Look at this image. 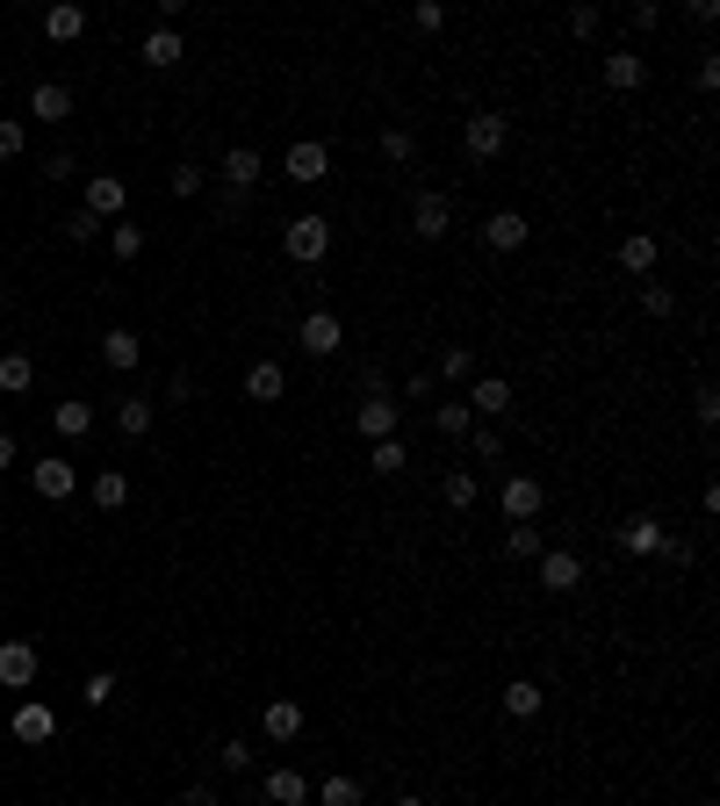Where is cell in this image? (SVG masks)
Here are the masks:
<instances>
[{"label":"cell","mask_w":720,"mask_h":806,"mask_svg":"<svg viewBox=\"0 0 720 806\" xmlns=\"http://www.w3.org/2000/svg\"><path fill=\"white\" fill-rule=\"evenodd\" d=\"M281 253H289L295 267H317V259H332V217H325V209H303V217L281 231Z\"/></svg>","instance_id":"6da1fadb"},{"label":"cell","mask_w":720,"mask_h":806,"mask_svg":"<svg viewBox=\"0 0 720 806\" xmlns=\"http://www.w3.org/2000/svg\"><path fill=\"white\" fill-rule=\"evenodd\" d=\"M504 144H512V122H504L498 108H476V116H462V152L476 159V166L504 159Z\"/></svg>","instance_id":"7a4b0ae2"},{"label":"cell","mask_w":720,"mask_h":806,"mask_svg":"<svg viewBox=\"0 0 720 806\" xmlns=\"http://www.w3.org/2000/svg\"><path fill=\"white\" fill-rule=\"evenodd\" d=\"M446 231H454V195H440V188H418V195H411V238L440 245Z\"/></svg>","instance_id":"3957f363"},{"label":"cell","mask_w":720,"mask_h":806,"mask_svg":"<svg viewBox=\"0 0 720 806\" xmlns=\"http://www.w3.org/2000/svg\"><path fill=\"white\" fill-rule=\"evenodd\" d=\"M295 346H303L310 361H332V353H339V346H346V325H339V317H332V309H310L303 325H295Z\"/></svg>","instance_id":"277c9868"},{"label":"cell","mask_w":720,"mask_h":806,"mask_svg":"<svg viewBox=\"0 0 720 806\" xmlns=\"http://www.w3.org/2000/svg\"><path fill=\"white\" fill-rule=\"evenodd\" d=\"M462 404L476 411V425H498V418H512V382H504V375H476Z\"/></svg>","instance_id":"5b68a950"},{"label":"cell","mask_w":720,"mask_h":806,"mask_svg":"<svg viewBox=\"0 0 720 806\" xmlns=\"http://www.w3.org/2000/svg\"><path fill=\"white\" fill-rule=\"evenodd\" d=\"M281 173H289L295 188H317V180H332V144H317V138L289 144V159H281Z\"/></svg>","instance_id":"8992f818"},{"label":"cell","mask_w":720,"mask_h":806,"mask_svg":"<svg viewBox=\"0 0 720 806\" xmlns=\"http://www.w3.org/2000/svg\"><path fill=\"white\" fill-rule=\"evenodd\" d=\"M541 591H548V598H569V591H583V562L569 548H541Z\"/></svg>","instance_id":"52a82bcc"},{"label":"cell","mask_w":720,"mask_h":806,"mask_svg":"<svg viewBox=\"0 0 720 806\" xmlns=\"http://www.w3.org/2000/svg\"><path fill=\"white\" fill-rule=\"evenodd\" d=\"M86 217H94V223H116L123 217V209H130V188H123V180H116V173H86Z\"/></svg>","instance_id":"ba28073f"},{"label":"cell","mask_w":720,"mask_h":806,"mask_svg":"<svg viewBox=\"0 0 720 806\" xmlns=\"http://www.w3.org/2000/svg\"><path fill=\"white\" fill-rule=\"evenodd\" d=\"M259 173H267V159H259L253 144H231V152L217 159V180H223L231 195H253V188H259Z\"/></svg>","instance_id":"9c48e42d"},{"label":"cell","mask_w":720,"mask_h":806,"mask_svg":"<svg viewBox=\"0 0 720 806\" xmlns=\"http://www.w3.org/2000/svg\"><path fill=\"white\" fill-rule=\"evenodd\" d=\"M504 518H512V526H533V518H541V504H548V490H541V482L533 476H504Z\"/></svg>","instance_id":"30bf717a"},{"label":"cell","mask_w":720,"mask_h":806,"mask_svg":"<svg viewBox=\"0 0 720 806\" xmlns=\"http://www.w3.org/2000/svg\"><path fill=\"white\" fill-rule=\"evenodd\" d=\"M15 741L22 749H44V741H58V713L44 699H22L15 705Z\"/></svg>","instance_id":"8fae6325"},{"label":"cell","mask_w":720,"mask_h":806,"mask_svg":"<svg viewBox=\"0 0 720 806\" xmlns=\"http://www.w3.org/2000/svg\"><path fill=\"white\" fill-rule=\"evenodd\" d=\"M526 238H533V223L519 217V209H490V217H483V245H490V253H519Z\"/></svg>","instance_id":"7c38bea8"},{"label":"cell","mask_w":720,"mask_h":806,"mask_svg":"<svg viewBox=\"0 0 720 806\" xmlns=\"http://www.w3.org/2000/svg\"><path fill=\"white\" fill-rule=\"evenodd\" d=\"M30 490H36L44 504H66L72 490H80V468H72V462H36V468H30Z\"/></svg>","instance_id":"4fadbf2b"},{"label":"cell","mask_w":720,"mask_h":806,"mask_svg":"<svg viewBox=\"0 0 720 806\" xmlns=\"http://www.w3.org/2000/svg\"><path fill=\"white\" fill-rule=\"evenodd\" d=\"M138 58L152 72H173L181 66V58H188V44H181V30H166V22H152V30H144V44H138Z\"/></svg>","instance_id":"5bb4252c"},{"label":"cell","mask_w":720,"mask_h":806,"mask_svg":"<svg viewBox=\"0 0 720 806\" xmlns=\"http://www.w3.org/2000/svg\"><path fill=\"white\" fill-rule=\"evenodd\" d=\"M36 685V649L30 641H0V691H30Z\"/></svg>","instance_id":"9a60e30c"},{"label":"cell","mask_w":720,"mask_h":806,"mask_svg":"<svg viewBox=\"0 0 720 806\" xmlns=\"http://www.w3.org/2000/svg\"><path fill=\"white\" fill-rule=\"evenodd\" d=\"M152 425H159L152 396H116V432L123 440H152Z\"/></svg>","instance_id":"2e32d148"},{"label":"cell","mask_w":720,"mask_h":806,"mask_svg":"<svg viewBox=\"0 0 720 806\" xmlns=\"http://www.w3.org/2000/svg\"><path fill=\"white\" fill-rule=\"evenodd\" d=\"M353 425L368 432V440H396V425H404V404H390V396H368L353 411Z\"/></svg>","instance_id":"e0dca14e"},{"label":"cell","mask_w":720,"mask_h":806,"mask_svg":"<svg viewBox=\"0 0 720 806\" xmlns=\"http://www.w3.org/2000/svg\"><path fill=\"white\" fill-rule=\"evenodd\" d=\"M259 735H267V741H295V735H303V705H295V699H267V705H259Z\"/></svg>","instance_id":"ac0fdd59"},{"label":"cell","mask_w":720,"mask_h":806,"mask_svg":"<svg viewBox=\"0 0 720 806\" xmlns=\"http://www.w3.org/2000/svg\"><path fill=\"white\" fill-rule=\"evenodd\" d=\"M102 361L116 367V375H130V367L144 361V339H138L130 325H108V331H102Z\"/></svg>","instance_id":"d6986e66"},{"label":"cell","mask_w":720,"mask_h":806,"mask_svg":"<svg viewBox=\"0 0 720 806\" xmlns=\"http://www.w3.org/2000/svg\"><path fill=\"white\" fill-rule=\"evenodd\" d=\"M259 799H267V806H303V799H310V778L281 763V771H267V778H259Z\"/></svg>","instance_id":"ffe728a7"},{"label":"cell","mask_w":720,"mask_h":806,"mask_svg":"<svg viewBox=\"0 0 720 806\" xmlns=\"http://www.w3.org/2000/svg\"><path fill=\"white\" fill-rule=\"evenodd\" d=\"M605 86H613V94H641V86H649V58L613 51V58H605Z\"/></svg>","instance_id":"44dd1931"},{"label":"cell","mask_w":720,"mask_h":806,"mask_svg":"<svg viewBox=\"0 0 720 806\" xmlns=\"http://www.w3.org/2000/svg\"><path fill=\"white\" fill-rule=\"evenodd\" d=\"M245 396H253V404H281V396H289L281 361H253V367H245Z\"/></svg>","instance_id":"7402d4cb"},{"label":"cell","mask_w":720,"mask_h":806,"mask_svg":"<svg viewBox=\"0 0 720 806\" xmlns=\"http://www.w3.org/2000/svg\"><path fill=\"white\" fill-rule=\"evenodd\" d=\"M619 548H627V554H663L670 548L663 518H627V526H619Z\"/></svg>","instance_id":"603a6c76"},{"label":"cell","mask_w":720,"mask_h":806,"mask_svg":"<svg viewBox=\"0 0 720 806\" xmlns=\"http://www.w3.org/2000/svg\"><path fill=\"white\" fill-rule=\"evenodd\" d=\"M30 116H44V122H66V116H72V86H58V80H36V86H30Z\"/></svg>","instance_id":"cb8c5ba5"},{"label":"cell","mask_w":720,"mask_h":806,"mask_svg":"<svg viewBox=\"0 0 720 806\" xmlns=\"http://www.w3.org/2000/svg\"><path fill=\"white\" fill-rule=\"evenodd\" d=\"M44 36H51V44H80V36H86V8H72V0L44 8Z\"/></svg>","instance_id":"d4e9b609"},{"label":"cell","mask_w":720,"mask_h":806,"mask_svg":"<svg viewBox=\"0 0 720 806\" xmlns=\"http://www.w3.org/2000/svg\"><path fill=\"white\" fill-rule=\"evenodd\" d=\"M655 253H663V245H655L649 231H627V238H619V267H627V274H641V281L655 274Z\"/></svg>","instance_id":"484cf974"},{"label":"cell","mask_w":720,"mask_h":806,"mask_svg":"<svg viewBox=\"0 0 720 806\" xmlns=\"http://www.w3.org/2000/svg\"><path fill=\"white\" fill-rule=\"evenodd\" d=\"M468 425H476V411H468L462 396H446V404H432V432H440V440H468Z\"/></svg>","instance_id":"4316f807"},{"label":"cell","mask_w":720,"mask_h":806,"mask_svg":"<svg viewBox=\"0 0 720 806\" xmlns=\"http://www.w3.org/2000/svg\"><path fill=\"white\" fill-rule=\"evenodd\" d=\"M86 498H94V512H123V504H130V476H116V468H102V476L86 482Z\"/></svg>","instance_id":"83f0119b"},{"label":"cell","mask_w":720,"mask_h":806,"mask_svg":"<svg viewBox=\"0 0 720 806\" xmlns=\"http://www.w3.org/2000/svg\"><path fill=\"white\" fill-rule=\"evenodd\" d=\"M541 699H548V691L533 685V677H512V685H504V721H533Z\"/></svg>","instance_id":"f1b7e54d"},{"label":"cell","mask_w":720,"mask_h":806,"mask_svg":"<svg viewBox=\"0 0 720 806\" xmlns=\"http://www.w3.org/2000/svg\"><path fill=\"white\" fill-rule=\"evenodd\" d=\"M51 425H58V440H86V432H94V404H80V396H72V404H51Z\"/></svg>","instance_id":"f546056e"},{"label":"cell","mask_w":720,"mask_h":806,"mask_svg":"<svg viewBox=\"0 0 720 806\" xmlns=\"http://www.w3.org/2000/svg\"><path fill=\"white\" fill-rule=\"evenodd\" d=\"M476 490H483V482L468 476V468H446V482H440V504H446V512H468V504H476Z\"/></svg>","instance_id":"4dcf8cb0"},{"label":"cell","mask_w":720,"mask_h":806,"mask_svg":"<svg viewBox=\"0 0 720 806\" xmlns=\"http://www.w3.org/2000/svg\"><path fill=\"white\" fill-rule=\"evenodd\" d=\"M108 253H116V259H138L144 253V223L116 217V223H108Z\"/></svg>","instance_id":"1f68e13d"},{"label":"cell","mask_w":720,"mask_h":806,"mask_svg":"<svg viewBox=\"0 0 720 806\" xmlns=\"http://www.w3.org/2000/svg\"><path fill=\"white\" fill-rule=\"evenodd\" d=\"M30 382H36V361H30V353H0V389L22 396Z\"/></svg>","instance_id":"d6a6232c"},{"label":"cell","mask_w":720,"mask_h":806,"mask_svg":"<svg viewBox=\"0 0 720 806\" xmlns=\"http://www.w3.org/2000/svg\"><path fill=\"white\" fill-rule=\"evenodd\" d=\"M440 375L446 382H476V346H440Z\"/></svg>","instance_id":"836d02e7"},{"label":"cell","mask_w":720,"mask_h":806,"mask_svg":"<svg viewBox=\"0 0 720 806\" xmlns=\"http://www.w3.org/2000/svg\"><path fill=\"white\" fill-rule=\"evenodd\" d=\"M404 462H411L404 440H375V446H368V468H375V476H404Z\"/></svg>","instance_id":"e575fe53"},{"label":"cell","mask_w":720,"mask_h":806,"mask_svg":"<svg viewBox=\"0 0 720 806\" xmlns=\"http://www.w3.org/2000/svg\"><path fill=\"white\" fill-rule=\"evenodd\" d=\"M317 806H360V778H346V771H332L325 785H317Z\"/></svg>","instance_id":"d590c367"},{"label":"cell","mask_w":720,"mask_h":806,"mask_svg":"<svg viewBox=\"0 0 720 806\" xmlns=\"http://www.w3.org/2000/svg\"><path fill=\"white\" fill-rule=\"evenodd\" d=\"M504 554L512 562H541V526H512L504 533Z\"/></svg>","instance_id":"8d00e7d4"},{"label":"cell","mask_w":720,"mask_h":806,"mask_svg":"<svg viewBox=\"0 0 720 806\" xmlns=\"http://www.w3.org/2000/svg\"><path fill=\"white\" fill-rule=\"evenodd\" d=\"M468 454H476V462H498V454H504V432L498 425H468Z\"/></svg>","instance_id":"74e56055"},{"label":"cell","mask_w":720,"mask_h":806,"mask_svg":"<svg viewBox=\"0 0 720 806\" xmlns=\"http://www.w3.org/2000/svg\"><path fill=\"white\" fill-rule=\"evenodd\" d=\"M166 188L181 195V202H195V195L209 188V173H202V166H173V173H166Z\"/></svg>","instance_id":"f35d334b"},{"label":"cell","mask_w":720,"mask_h":806,"mask_svg":"<svg viewBox=\"0 0 720 806\" xmlns=\"http://www.w3.org/2000/svg\"><path fill=\"white\" fill-rule=\"evenodd\" d=\"M382 159H390V166H411L418 138H411V130H382Z\"/></svg>","instance_id":"ab89813d"},{"label":"cell","mask_w":720,"mask_h":806,"mask_svg":"<svg viewBox=\"0 0 720 806\" xmlns=\"http://www.w3.org/2000/svg\"><path fill=\"white\" fill-rule=\"evenodd\" d=\"M58 231H66L72 245H94V238H102V231H108V223H94V217H86V209H72V217L58 223Z\"/></svg>","instance_id":"60d3db41"},{"label":"cell","mask_w":720,"mask_h":806,"mask_svg":"<svg viewBox=\"0 0 720 806\" xmlns=\"http://www.w3.org/2000/svg\"><path fill=\"white\" fill-rule=\"evenodd\" d=\"M22 152H30V130L15 116H0V159H22Z\"/></svg>","instance_id":"b9f144b4"},{"label":"cell","mask_w":720,"mask_h":806,"mask_svg":"<svg viewBox=\"0 0 720 806\" xmlns=\"http://www.w3.org/2000/svg\"><path fill=\"white\" fill-rule=\"evenodd\" d=\"M692 411H699V425H706V432L720 425V389H713V382H699V396H692Z\"/></svg>","instance_id":"7bdbcfd3"},{"label":"cell","mask_w":720,"mask_h":806,"mask_svg":"<svg viewBox=\"0 0 720 806\" xmlns=\"http://www.w3.org/2000/svg\"><path fill=\"white\" fill-rule=\"evenodd\" d=\"M217 763H223L231 778H239V771H253V741H223V749H217Z\"/></svg>","instance_id":"ee69618b"},{"label":"cell","mask_w":720,"mask_h":806,"mask_svg":"<svg viewBox=\"0 0 720 806\" xmlns=\"http://www.w3.org/2000/svg\"><path fill=\"white\" fill-rule=\"evenodd\" d=\"M80 699H86V705H108V699H116V677H108V669H94V677L80 685Z\"/></svg>","instance_id":"f6af8a7d"},{"label":"cell","mask_w":720,"mask_h":806,"mask_svg":"<svg viewBox=\"0 0 720 806\" xmlns=\"http://www.w3.org/2000/svg\"><path fill=\"white\" fill-rule=\"evenodd\" d=\"M411 22H418L426 36H440V30H446V8H440V0H418V8H411Z\"/></svg>","instance_id":"bcb514c9"},{"label":"cell","mask_w":720,"mask_h":806,"mask_svg":"<svg viewBox=\"0 0 720 806\" xmlns=\"http://www.w3.org/2000/svg\"><path fill=\"white\" fill-rule=\"evenodd\" d=\"M641 309H649V317H677V295H670V289H655V281H649V289H641Z\"/></svg>","instance_id":"7dc6e473"},{"label":"cell","mask_w":720,"mask_h":806,"mask_svg":"<svg viewBox=\"0 0 720 806\" xmlns=\"http://www.w3.org/2000/svg\"><path fill=\"white\" fill-rule=\"evenodd\" d=\"M239 217H245V195L223 188V195H217V223H239Z\"/></svg>","instance_id":"c3c4849f"},{"label":"cell","mask_w":720,"mask_h":806,"mask_svg":"<svg viewBox=\"0 0 720 806\" xmlns=\"http://www.w3.org/2000/svg\"><path fill=\"white\" fill-rule=\"evenodd\" d=\"M72 173H80V166H72V152H51V159H44V180H72Z\"/></svg>","instance_id":"681fc988"},{"label":"cell","mask_w":720,"mask_h":806,"mask_svg":"<svg viewBox=\"0 0 720 806\" xmlns=\"http://www.w3.org/2000/svg\"><path fill=\"white\" fill-rule=\"evenodd\" d=\"M699 86H706V94L720 86V58H713V51H699Z\"/></svg>","instance_id":"f907efd6"},{"label":"cell","mask_w":720,"mask_h":806,"mask_svg":"<svg viewBox=\"0 0 720 806\" xmlns=\"http://www.w3.org/2000/svg\"><path fill=\"white\" fill-rule=\"evenodd\" d=\"M15 454H22V446H15V432H0V468H15Z\"/></svg>","instance_id":"816d5d0a"},{"label":"cell","mask_w":720,"mask_h":806,"mask_svg":"<svg viewBox=\"0 0 720 806\" xmlns=\"http://www.w3.org/2000/svg\"><path fill=\"white\" fill-rule=\"evenodd\" d=\"M181 806H217V792H209V785H188V799H181Z\"/></svg>","instance_id":"f5cc1de1"},{"label":"cell","mask_w":720,"mask_h":806,"mask_svg":"<svg viewBox=\"0 0 720 806\" xmlns=\"http://www.w3.org/2000/svg\"><path fill=\"white\" fill-rule=\"evenodd\" d=\"M396 806H426V799H418V792H404V799H396Z\"/></svg>","instance_id":"db71d44e"},{"label":"cell","mask_w":720,"mask_h":806,"mask_svg":"<svg viewBox=\"0 0 720 806\" xmlns=\"http://www.w3.org/2000/svg\"><path fill=\"white\" fill-rule=\"evenodd\" d=\"M0 309H8V289H0Z\"/></svg>","instance_id":"11a10c76"}]
</instances>
